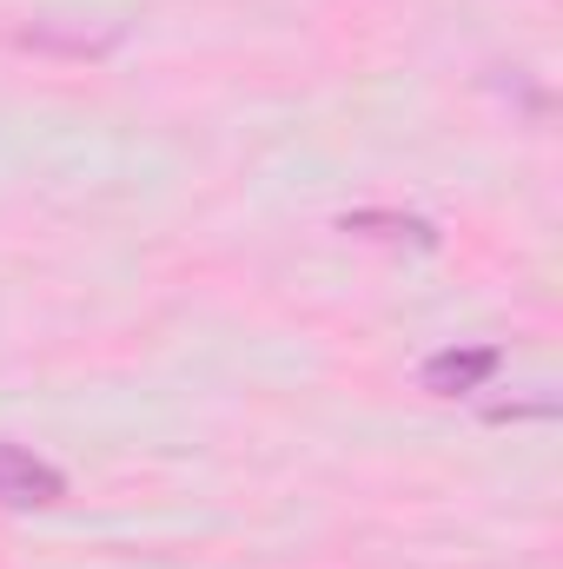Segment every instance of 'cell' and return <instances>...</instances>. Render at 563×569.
Wrapping results in <instances>:
<instances>
[{
    "instance_id": "6da1fadb",
    "label": "cell",
    "mask_w": 563,
    "mask_h": 569,
    "mask_svg": "<svg viewBox=\"0 0 563 569\" xmlns=\"http://www.w3.org/2000/svg\"><path fill=\"white\" fill-rule=\"evenodd\" d=\"M60 497H67L60 463H47L27 443L0 437V510H40V503H60Z\"/></svg>"
},
{
    "instance_id": "7a4b0ae2",
    "label": "cell",
    "mask_w": 563,
    "mask_h": 569,
    "mask_svg": "<svg viewBox=\"0 0 563 569\" xmlns=\"http://www.w3.org/2000/svg\"><path fill=\"white\" fill-rule=\"evenodd\" d=\"M497 365H504L497 345H451V351H431V358H424V391H437V398L477 391Z\"/></svg>"
}]
</instances>
